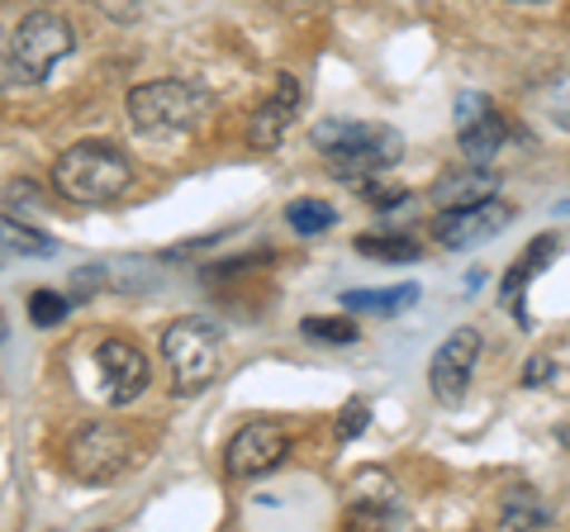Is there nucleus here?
Wrapping results in <instances>:
<instances>
[{
	"instance_id": "obj_21",
	"label": "nucleus",
	"mask_w": 570,
	"mask_h": 532,
	"mask_svg": "<svg viewBox=\"0 0 570 532\" xmlns=\"http://www.w3.org/2000/svg\"><path fill=\"white\" fill-rule=\"evenodd\" d=\"M67 305H71V299L58 295V290H33V295H29V318H33L39 328H58L62 318H67Z\"/></svg>"
},
{
	"instance_id": "obj_12",
	"label": "nucleus",
	"mask_w": 570,
	"mask_h": 532,
	"mask_svg": "<svg viewBox=\"0 0 570 532\" xmlns=\"http://www.w3.org/2000/svg\"><path fill=\"white\" fill-rule=\"evenodd\" d=\"M557 247H561V243L551 238V234L532 238V243L523 247V257L513 262V272L504 276V286H499V295H504V309H509L513 318H519V324H528V314H523V295H528L532 280L542 276V266H547L551 257H557Z\"/></svg>"
},
{
	"instance_id": "obj_6",
	"label": "nucleus",
	"mask_w": 570,
	"mask_h": 532,
	"mask_svg": "<svg viewBox=\"0 0 570 532\" xmlns=\"http://www.w3.org/2000/svg\"><path fill=\"white\" fill-rule=\"evenodd\" d=\"M129 461H134V442L124 437L115 423H81V428L67 437V471L86 485L115 481V475L129 471Z\"/></svg>"
},
{
	"instance_id": "obj_9",
	"label": "nucleus",
	"mask_w": 570,
	"mask_h": 532,
	"mask_svg": "<svg viewBox=\"0 0 570 532\" xmlns=\"http://www.w3.org/2000/svg\"><path fill=\"white\" fill-rule=\"evenodd\" d=\"M96 366H100V395L105 404H134L148 390V357L142 347L124 343V338H105L96 347Z\"/></svg>"
},
{
	"instance_id": "obj_2",
	"label": "nucleus",
	"mask_w": 570,
	"mask_h": 532,
	"mask_svg": "<svg viewBox=\"0 0 570 532\" xmlns=\"http://www.w3.org/2000/svg\"><path fill=\"white\" fill-rule=\"evenodd\" d=\"M134 181L129 152L115 144H77L52 162V186L77 205H110Z\"/></svg>"
},
{
	"instance_id": "obj_18",
	"label": "nucleus",
	"mask_w": 570,
	"mask_h": 532,
	"mask_svg": "<svg viewBox=\"0 0 570 532\" xmlns=\"http://www.w3.org/2000/svg\"><path fill=\"white\" fill-rule=\"evenodd\" d=\"M0 247H10V253H24V257H48L52 253V238L39 234V228H29L24 219L0 215Z\"/></svg>"
},
{
	"instance_id": "obj_16",
	"label": "nucleus",
	"mask_w": 570,
	"mask_h": 532,
	"mask_svg": "<svg viewBox=\"0 0 570 532\" xmlns=\"http://www.w3.org/2000/svg\"><path fill=\"white\" fill-rule=\"evenodd\" d=\"M352 247H356V257H371V262H419V243L400 234H366Z\"/></svg>"
},
{
	"instance_id": "obj_23",
	"label": "nucleus",
	"mask_w": 570,
	"mask_h": 532,
	"mask_svg": "<svg viewBox=\"0 0 570 532\" xmlns=\"http://www.w3.org/2000/svg\"><path fill=\"white\" fill-rule=\"evenodd\" d=\"M371 428V404L366 400H347L343 414H337V442H352Z\"/></svg>"
},
{
	"instance_id": "obj_4",
	"label": "nucleus",
	"mask_w": 570,
	"mask_h": 532,
	"mask_svg": "<svg viewBox=\"0 0 570 532\" xmlns=\"http://www.w3.org/2000/svg\"><path fill=\"white\" fill-rule=\"evenodd\" d=\"M71 48H77V33H71L62 14L33 10L20 20V29H14L10 58L0 62V72H10V81H43Z\"/></svg>"
},
{
	"instance_id": "obj_24",
	"label": "nucleus",
	"mask_w": 570,
	"mask_h": 532,
	"mask_svg": "<svg viewBox=\"0 0 570 532\" xmlns=\"http://www.w3.org/2000/svg\"><path fill=\"white\" fill-rule=\"evenodd\" d=\"M352 186L362 190V195H366V200L376 205V209H390V205H400L404 195H409L404 186H385V181H371V176H362V181H352Z\"/></svg>"
},
{
	"instance_id": "obj_19",
	"label": "nucleus",
	"mask_w": 570,
	"mask_h": 532,
	"mask_svg": "<svg viewBox=\"0 0 570 532\" xmlns=\"http://www.w3.org/2000/svg\"><path fill=\"white\" fill-rule=\"evenodd\" d=\"M299 333H305V338H314V343H328V347H347V343L362 338L347 314H337V318H305V324H299Z\"/></svg>"
},
{
	"instance_id": "obj_15",
	"label": "nucleus",
	"mask_w": 570,
	"mask_h": 532,
	"mask_svg": "<svg viewBox=\"0 0 570 532\" xmlns=\"http://www.w3.org/2000/svg\"><path fill=\"white\" fill-rule=\"evenodd\" d=\"M419 305V286H390V290H347L343 309L347 314H400Z\"/></svg>"
},
{
	"instance_id": "obj_20",
	"label": "nucleus",
	"mask_w": 570,
	"mask_h": 532,
	"mask_svg": "<svg viewBox=\"0 0 570 532\" xmlns=\"http://www.w3.org/2000/svg\"><path fill=\"white\" fill-rule=\"evenodd\" d=\"M542 115L557 124V129H566L570 134V72H561V77H551L547 86H542Z\"/></svg>"
},
{
	"instance_id": "obj_7",
	"label": "nucleus",
	"mask_w": 570,
	"mask_h": 532,
	"mask_svg": "<svg viewBox=\"0 0 570 532\" xmlns=\"http://www.w3.org/2000/svg\"><path fill=\"white\" fill-rule=\"evenodd\" d=\"M513 224V205L504 200H480V205H461V209H442L438 224H433V238L452 253H471V247H485L494 243L504 228Z\"/></svg>"
},
{
	"instance_id": "obj_3",
	"label": "nucleus",
	"mask_w": 570,
	"mask_h": 532,
	"mask_svg": "<svg viewBox=\"0 0 570 532\" xmlns=\"http://www.w3.org/2000/svg\"><path fill=\"white\" fill-rule=\"evenodd\" d=\"M163 357L171 366V390L176 395H200V390L219 376V357H224V333L209 318H176L163 328Z\"/></svg>"
},
{
	"instance_id": "obj_27",
	"label": "nucleus",
	"mask_w": 570,
	"mask_h": 532,
	"mask_svg": "<svg viewBox=\"0 0 570 532\" xmlns=\"http://www.w3.org/2000/svg\"><path fill=\"white\" fill-rule=\"evenodd\" d=\"M519 6H538V0H519Z\"/></svg>"
},
{
	"instance_id": "obj_11",
	"label": "nucleus",
	"mask_w": 570,
	"mask_h": 532,
	"mask_svg": "<svg viewBox=\"0 0 570 532\" xmlns=\"http://www.w3.org/2000/svg\"><path fill=\"white\" fill-rule=\"evenodd\" d=\"M295 110H299V81L291 72H281L276 96H266L253 110V119H247V144H253L257 152H276L285 129H291Z\"/></svg>"
},
{
	"instance_id": "obj_14",
	"label": "nucleus",
	"mask_w": 570,
	"mask_h": 532,
	"mask_svg": "<svg viewBox=\"0 0 570 532\" xmlns=\"http://www.w3.org/2000/svg\"><path fill=\"white\" fill-rule=\"evenodd\" d=\"M456 138H461V152H466V162H475V167H485L490 157L509 144V124L494 115V105L485 115H475L471 124H461L456 129Z\"/></svg>"
},
{
	"instance_id": "obj_8",
	"label": "nucleus",
	"mask_w": 570,
	"mask_h": 532,
	"mask_svg": "<svg viewBox=\"0 0 570 532\" xmlns=\"http://www.w3.org/2000/svg\"><path fill=\"white\" fill-rule=\"evenodd\" d=\"M291 456V437H285L281 423H247V428L234 433V442H228V452H224V466L234 481H257V475L266 471H276L281 461Z\"/></svg>"
},
{
	"instance_id": "obj_10",
	"label": "nucleus",
	"mask_w": 570,
	"mask_h": 532,
	"mask_svg": "<svg viewBox=\"0 0 570 532\" xmlns=\"http://www.w3.org/2000/svg\"><path fill=\"white\" fill-rule=\"evenodd\" d=\"M475 357H480L475 328H456L452 338L433 352V362H428V385H433V395L442 404H461V395H466V385L475 376Z\"/></svg>"
},
{
	"instance_id": "obj_25",
	"label": "nucleus",
	"mask_w": 570,
	"mask_h": 532,
	"mask_svg": "<svg viewBox=\"0 0 570 532\" xmlns=\"http://www.w3.org/2000/svg\"><path fill=\"white\" fill-rule=\"evenodd\" d=\"M547 371H551V362H547V357H532V362H528L523 385H542V381H547Z\"/></svg>"
},
{
	"instance_id": "obj_1",
	"label": "nucleus",
	"mask_w": 570,
	"mask_h": 532,
	"mask_svg": "<svg viewBox=\"0 0 570 532\" xmlns=\"http://www.w3.org/2000/svg\"><path fill=\"white\" fill-rule=\"evenodd\" d=\"M314 148L343 181H362V176H376L390 162H400L404 138H400V129H390V124L324 119V124H314Z\"/></svg>"
},
{
	"instance_id": "obj_13",
	"label": "nucleus",
	"mask_w": 570,
	"mask_h": 532,
	"mask_svg": "<svg viewBox=\"0 0 570 532\" xmlns=\"http://www.w3.org/2000/svg\"><path fill=\"white\" fill-rule=\"evenodd\" d=\"M499 190V176L490 167H461L452 176H442V181L433 186V200L438 209H461V205H480V200H490V195Z\"/></svg>"
},
{
	"instance_id": "obj_17",
	"label": "nucleus",
	"mask_w": 570,
	"mask_h": 532,
	"mask_svg": "<svg viewBox=\"0 0 570 532\" xmlns=\"http://www.w3.org/2000/svg\"><path fill=\"white\" fill-rule=\"evenodd\" d=\"M285 224H291L295 234L314 238V234H328V228L337 224V209L324 205V200H291L285 205Z\"/></svg>"
},
{
	"instance_id": "obj_5",
	"label": "nucleus",
	"mask_w": 570,
	"mask_h": 532,
	"mask_svg": "<svg viewBox=\"0 0 570 532\" xmlns=\"http://www.w3.org/2000/svg\"><path fill=\"white\" fill-rule=\"evenodd\" d=\"M209 100L186 81H148L129 91V119L138 134H186L205 119Z\"/></svg>"
},
{
	"instance_id": "obj_22",
	"label": "nucleus",
	"mask_w": 570,
	"mask_h": 532,
	"mask_svg": "<svg viewBox=\"0 0 570 532\" xmlns=\"http://www.w3.org/2000/svg\"><path fill=\"white\" fill-rule=\"evenodd\" d=\"M499 523L504 528H547V509L532 504V500H509L504 509H499Z\"/></svg>"
},
{
	"instance_id": "obj_26",
	"label": "nucleus",
	"mask_w": 570,
	"mask_h": 532,
	"mask_svg": "<svg viewBox=\"0 0 570 532\" xmlns=\"http://www.w3.org/2000/svg\"><path fill=\"white\" fill-rule=\"evenodd\" d=\"M557 209H561V215H570V200H561V205H557Z\"/></svg>"
}]
</instances>
